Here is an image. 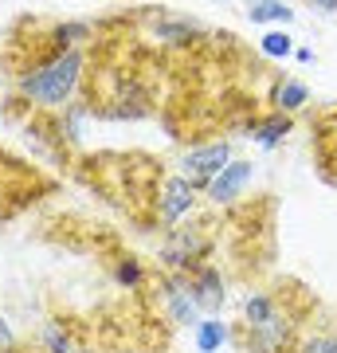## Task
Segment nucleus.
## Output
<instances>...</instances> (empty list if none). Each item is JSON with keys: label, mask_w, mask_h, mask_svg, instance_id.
<instances>
[{"label": "nucleus", "mask_w": 337, "mask_h": 353, "mask_svg": "<svg viewBox=\"0 0 337 353\" xmlns=\"http://www.w3.org/2000/svg\"><path fill=\"white\" fill-rule=\"evenodd\" d=\"M83 75H87V51H51L16 75V99L39 114H59L79 99Z\"/></svg>", "instance_id": "nucleus-1"}, {"label": "nucleus", "mask_w": 337, "mask_h": 353, "mask_svg": "<svg viewBox=\"0 0 337 353\" xmlns=\"http://www.w3.org/2000/svg\"><path fill=\"white\" fill-rule=\"evenodd\" d=\"M208 252H212V243H208V232L200 220H185V224H176L173 232H165L161 240V267L169 275H192L196 267L208 263Z\"/></svg>", "instance_id": "nucleus-2"}, {"label": "nucleus", "mask_w": 337, "mask_h": 353, "mask_svg": "<svg viewBox=\"0 0 337 353\" xmlns=\"http://www.w3.org/2000/svg\"><path fill=\"white\" fill-rule=\"evenodd\" d=\"M239 338L247 345V353H298V318L287 303L255 330H239Z\"/></svg>", "instance_id": "nucleus-3"}, {"label": "nucleus", "mask_w": 337, "mask_h": 353, "mask_svg": "<svg viewBox=\"0 0 337 353\" xmlns=\"http://www.w3.org/2000/svg\"><path fill=\"white\" fill-rule=\"evenodd\" d=\"M232 161H236V153H232V141H224V138L200 141V145H192V150L181 157V173H185L188 181H192V185L204 192Z\"/></svg>", "instance_id": "nucleus-4"}, {"label": "nucleus", "mask_w": 337, "mask_h": 353, "mask_svg": "<svg viewBox=\"0 0 337 353\" xmlns=\"http://www.w3.org/2000/svg\"><path fill=\"white\" fill-rule=\"evenodd\" d=\"M200 201V189L188 181L185 173H169L157 189V220L165 224V232H173L176 224H185L192 208Z\"/></svg>", "instance_id": "nucleus-5"}, {"label": "nucleus", "mask_w": 337, "mask_h": 353, "mask_svg": "<svg viewBox=\"0 0 337 353\" xmlns=\"http://www.w3.org/2000/svg\"><path fill=\"white\" fill-rule=\"evenodd\" d=\"M157 303H161V314L173 322V326H196L200 318V306L196 299H192V287H188V275H169L165 271L161 279H157Z\"/></svg>", "instance_id": "nucleus-6"}, {"label": "nucleus", "mask_w": 337, "mask_h": 353, "mask_svg": "<svg viewBox=\"0 0 337 353\" xmlns=\"http://www.w3.org/2000/svg\"><path fill=\"white\" fill-rule=\"evenodd\" d=\"M106 118H118V122H134V118H145L150 114V87L141 83L138 75H125L114 83L110 102L102 106Z\"/></svg>", "instance_id": "nucleus-7"}, {"label": "nucleus", "mask_w": 337, "mask_h": 353, "mask_svg": "<svg viewBox=\"0 0 337 353\" xmlns=\"http://www.w3.org/2000/svg\"><path fill=\"white\" fill-rule=\"evenodd\" d=\"M188 287H192V299H196L200 314L204 318H220V310L227 306V283H224V271L216 263H204L188 275Z\"/></svg>", "instance_id": "nucleus-8"}, {"label": "nucleus", "mask_w": 337, "mask_h": 353, "mask_svg": "<svg viewBox=\"0 0 337 353\" xmlns=\"http://www.w3.org/2000/svg\"><path fill=\"white\" fill-rule=\"evenodd\" d=\"M153 36L161 39L165 48H196L208 39V28L192 20V16H176V12H153Z\"/></svg>", "instance_id": "nucleus-9"}, {"label": "nucleus", "mask_w": 337, "mask_h": 353, "mask_svg": "<svg viewBox=\"0 0 337 353\" xmlns=\"http://www.w3.org/2000/svg\"><path fill=\"white\" fill-rule=\"evenodd\" d=\"M251 181H255V165L243 161V157H236V161L227 165L224 173L204 189V196H208V204H216V208H227V204H236L239 196L251 189Z\"/></svg>", "instance_id": "nucleus-10"}, {"label": "nucleus", "mask_w": 337, "mask_h": 353, "mask_svg": "<svg viewBox=\"0 0 337 353\" xmlns=\"http://www.w3.org/2000/svg\"><path fill=\"white\" fill-rule=\"evenodd\" d=\"M247 134H251L255 145H263V150H278V145L294 134V118H290V114H278V110L275 114H263V118L251 122Z\"/></svg>", "instance_id": "nucleus-11"}, {"label": "nucleus", "mask_w": 337, "mask_h": 353, "mask_svg": "<svg viewBox=\"0 0 337 353\" xmlns=\"http://www.w3.org/2000/svg\"><path fill=\"white\" fill-rule=\"evenodd\" d=\"M278 306H283V294L278 290H251L247 299H243V306H239V330L263 326Z\"/></svg>", "instance_id": "nucleus-12"}, {"label": "nucleus", "mask_w": 337, "mask_h": 353, "mask_svg": "<svg viewBox=\"0 0 337 353\" xmlns=\"http://www.w3.org/2000/svg\"><path fill=\"white\" fill-rule=\"evenodd\" d=\"M90 36L94 32H90L87 20H59V24H51L48 43H51V51H87Z\"/></svg>", "instance_id": "nucleus-13"}, {"label": "nucleus", "mask_w": 337, "mask_h": 353, "mask_svg": "<svg viewBox=\"0 0 337 353\" xmlns=\"http://www.w3.org/2000/svg\"><path fill=\"white\" fill-rule=\"evenodd\" d=\"M271 106H275L278 114H294L306 110L310 106V87L302 83V79H278L275 87H271Z\"/></svg>", "instance_id": "nucleus-14"}, {"label": "nucleus", "mask_w": 337, "mask_h": 353, "mask_svg": "<svg viewBox=\"0 0 337 353\" xmlns=\"http://www.w3.org/2000/svg\"><path fill=\"white\" fill-rule=\"evenodd\" d=\"M236 330L227 326L224 318H200L196 326H192V341H196V353H220L232 341Z\"/></svg>", "instance_id": "nucleus-15"}, {"label": "nucleus", "mask_w": 337, "mask_h": 353, "mask_svg": "<svg viewBox=\"0 0 337 353\" xmlns=\"http://www.w3.org/2000/svg\"><path fill=\"white\" fill-rule=\"evenodd\" d=\"M39 345L43 353H94L83 338H75L71 330H63L59 322H43L39 326Z\"/></svg>", "instance_id": "nucleus-16"}, {"label": "nucleus", "mask_w": 337, "mask_h": 353, "mask_svg": "<svg viewBox=\"0 0 337 353\" xmlns=\"http://www.w3.org/2000/svg\"><path fill=\"white\" fill-rule=\"evenodd\" d=\"M247 20L259 28H267V24L287 28V24H294V8L278 4V0H259V4H247Z\"/></svg>", "instance_id": "nucleus-17"}, {"label": "nucleus", "mask_w": 337, "mask_h": 353, "mask_svg": "<svg viewBox=\"0 0 337 353\" xmlns=\"http://www.w3.org/2000/svg\"><path fill=\"white\" fill-rule=\"evenodd\" d=\"M83 118H87V106H83V102H71V106L59 110L55 134L63 138V145H79V141H83Z\"/></svg>", "instance_id": "nucleus-18"}, {"label": "nucleus", "mask_w": 337, "mask_h": 353, "mask_svg": "<svg viewBox=\"0 0 337 353\" xmlns=\"http://www.w3.org/2000/svg\"><path fill=\"white\" fill-rule=\"evenodd\" d=\"M110 275L122 290H138L141 283H145V263H141L138 255H118L114 267H110Z\"/></svg>", "instance_id": "nucleus-19"}, {"label": "nucleus", "mask_w": 337, "mask_h": 353, "mask_svg": "<svg viewBox=\"0 0 337 353\" xmlns=\"http://www.w3.org/2000/svg\"><path fill=\"white\" fill-rule=\"evenodd\" d=\"M294 36L290 32H263L259 36V51L267 55V59H290L294 55Z\"/></svg>", "instance_id": "nucleus-20"}, {"label": "nucleus", "mask_w": 337, "mask_h": 353, "mask_svg": "<svg viewBox=\"0 0 337 353\" xmlns=\"http://www.w3.org/2000/svg\"><path fill=\"white\" fill-rule=\"evenodd\" d=\"M298 353H337V338L334 334H310L298 341Z\"/></svg>", "instance_id": "nucleus-21"}, {"label": "nucleus", "mask_w": 337, "mask_h": 353, "mask_svg": "<svg viewBox=\"0 0 337 353\" xmlns=\"http://www.w3.org/2000/svg\"><path fill=\"white\" fill-rule=\"evenodd\" d=\"M0 353H20V341H16V330L12 322L0 314Z\"/></svg>", "instance_id": "nucleus-22"}, {"label": "nucleus", "mask_w": 337, "mask_h": 353, "mask_svg": "<svg viewBox=\"0 0 337 353\" xmlns=\"http://www.w3.org/2000/svg\"><path fill=\"white\" fill-rule=\"evenodd\" d=\"M325 134H329V150L322 153V161H329V169H337V110H334V126H325Z\"/></svg>", "instance_id": "nucleus-23"}, {"label": "nucleus", "mask_w": 337, "mask_h": 353, "mask_svg": "<svg viewBox=\"0 0 337 353\" xmlns=\"http://www.w3.org/2000/svg\"><path fill=\"white\" fill-rule=\"evenodd\" d=\"M294 59H298V63H314L318 55H314V48H306V43H302V48H294Z\"/></svg>", "instance_id": "nucleus-24"}, {"label": "nucleus", "mask_w": 337, "mask_h": 353, "mask_svg": "<svg viewBox=\"0 0 337 353\" xmlns=\"http://www.w3.org/2000/svg\"><path fill=\"white\" fill-rule=\"evenodd\" d=\"M314 12H329V16H337V4H334V0H314Z\"/></svg>", "instance_id": "nucleus-25"}]
</instances>
